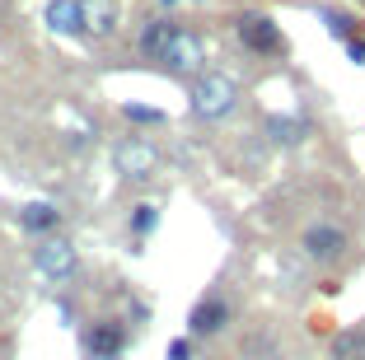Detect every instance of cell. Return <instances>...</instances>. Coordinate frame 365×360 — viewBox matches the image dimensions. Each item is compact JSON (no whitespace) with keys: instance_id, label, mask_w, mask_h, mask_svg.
I'll list each match as a JSON object with an SVG mask.
<instances>
[{"instance_id":"obj_1","label":"cell","mask_w":365,"mask_h":360,"mask_svg":"<svg viewBox=\"0 0 365 360\" xmlns=\"http://www.w3.org/2000/svg\"><path fill=\"white\" fill-rule=\"evenodd\" d=\"M239 98H244V89H239V80L230 71L206 66L197 80H187V113H192V122H206V127L235 117Z\"/></svg>"},{"instance_id":"obj_2","label":"cell","mask_w":365,"mask_h":360,"mask_svg":"<svg viewBox=\"0 0 365 360\" xmlns=\"http://www.w3.org/2000/svg\"><path fill=\"white\" fill-rule=\"evenodd\" d=\"M206 61H211V38H206L202 29H192V24H178L173 29V38L164 43V52L155 56V66H160L164 75H173V80H197V75L206 71Z\"/></svg>"},{"instance_id":"obj_3","label":"cell","mask_w":365,"mask_h":360,"mask_svg":"<svg viewBox=\"0 0 365 360\" xmlns=\"http://www.w3.org/2000/svg\"><path fill=\"white\" fill-rule=\"evenodd\" d=\"M300 257L309 267H319V272L342 267L346 257H351V230H346L342 220H333V215L309 220V225H304V234H300Z\"/></svg>"},{"instance_id":"obj_4","label":"cell","mask_w":365,"mask_h":360,"mask_svg":"<svg viewBox=\"0 0 365 360\" xmlns=\"http://www.w3.org/2000/svg\"><path fill=\"white\" fill-rule=\"evenodd\" d=\"M230 33H235V43L244 47L248 56H258V61H277V56H286V33H281V24L272 19L267 10H239L235 19H230Z\"/></svg>"},{"instance_id":"obj_5","label":"cell","mask_w":365,"mask_h":360,"mask_svg":"<svg viewBox=\"0 0 365 360\" xmlns=\"http://www.w3.org/2000/svg\"><path fill=\"white\" fill-rule=\"evenodd\" d=\"M160 164H164V155L150 136L131 131V136L113 140V173H118L122 182H150L155 173H160Z\"/></svg>"},{"instance_id":"obj_6","label":"cell","mask_w":365,"mask_h":360,"mask_svg":"<svg viewBox=\"0 0 365 360\" xmlns=\"http://www.w3.org/2000/svg\"><path fill=\"white\" fill-rule=\"evenodd\" d=\"M239 323V309H235V299L225 295L220 286H211L202 299L192 304V314H187V337L192 341H211V337H225L230 328Z\"/></svg>"},{"instance_id":"obj_7","label":"cell","mask_w":365,"mask_h":360,"mask_svg":"<svg viewBox=\"0 0 365 360\" xmlns=\"http://www.w3.org/2000/svg\"><path fill=\"white\" fill-rule=\"evenodd\" d=\"M33 267H38V276H43V281H52V286L76 281V272H80V248H76V239H66V234L33 239Z\"/></svg>"},{"instance_id":"obj_8","label":"cell","mask_w":365,"mask_h":360,"mask_svg":"<svg viewBox=\"0 0 365 360\" xmlns=\"http://www.w3.org/2000/svg\"><path fill=\"white\" fill-rule=\"evenodd\" d=\"M131 346V328L122 318H94L85 332H80V351L89 360H122V351Z\"/></svg>"},{"instance_id":"obj_9","label":"cell","mask_w":365,"mask_h":360,"mask_svg":"<svg viewBox=\"0 0 365 360\" xmlns=\"http://www.w3.org/2000/svg\"><path fill=\"white\" fill-rule=\"evenodd\" d=\"M178 24H182V19H173V14H164V10L150 14V19L140 24V29H136V56H140V61L155 66V56L164 52V43L173 38V29H178Z\"/></svg>"},{"instance_id":"obj_10","label":"cell","mask_w":365,"mask_h":360,"mask_svg":"<svg viewBox=\"0 0 365 360\" xmlns=\"http://www.w3.org/2000/svg\"><path fill=\"white\" fill-rule=\"evenodd\" d=\"M43 24L56 38H85V5H80V0H47Z\"/></svg>"},{"instance_id":"obj_11","label":"cell","mask_w":365,"mask_h":360,"mask_svg":"<svg viewBox=\"0 0 365 360\" xmlns=\"http://www.w3.org/2000/svg\"><path fill=\"white\" fill-rule=\"evenodd\" d=\"M19 230L29 234V239H47V234H61V206L56 202H29V206H19Z\"/></svg>"},{"instance_id":"obj_12","label":"cell","mask_w":365,"mask_h":360,"mask_svg":"<svg viewBox=\"0 0 365 360\" xmlns=\"http://www.w3.org/2000/svg\"><path fill=\"white\" fill-rule=\"evenodd\" d=\"M80 5H85V38L103 43V38H113V33L122 29L118 0H80Z\"/></svg>"},{"instance_id":"obj_13","label":"cell","mask_w":365,"mask_h":360,"mask_svg":"<svg viewBox=\"0 0 365 360\" xmlns=\"http://www.w3.org/2000/svg\"><path fill=\"white\" fill-rule=\"evenodd\" d=\"M262 131H267V140H272L277 150H295V145H304V136H309V117L267 113V122H262Z\"/></svg>"},{"instance_id":"obj_14","label":"cell","mask_w":365,"mask_h":360,"mask_svg":"<svg viewBox=\"0 0 365 360\" xmlns=\"http://www.w3.org/2000/svg\"><path fill=\"white\" fill-rule=\"evenodd\" d=\"M155 230H160V206H155V202H136L131 215H127V234L136 239V244H145Z\"/></svg>"},{"instance_id":"obj_15","label":"cell","mask_w":365,"mask_h":360,"mask_svg":"<svg viewBox=\"0 0 365 360\" xmlns=\"http://www.w3.org/2000/svg\"><path fill=\"white\" fill-rule=\"evenodd\" d=\"M319 19L328 24V33H333L337 43H346V38L361 33V19H356L351 10H342V5H319Z\"/></svg>"},{"instance_id":"obj_16","label":"cell","mask_w":365,"mask_h":360,"mask_svg":"<svg viewBox=\"0 0 365 360\" xmlns=\"http://www.w3.org/2000/svg\"><path fill=\"white\" fill-rule=\"evenodd\" d=\"M333 360H365V328H342L333 337Z\"/></svg>"},{"instance_id":"obj_17","label":"cell","mask_w":365,"mask_h":360,"mask_svg":"<svg viewBox=\"0 0 365 360\" xmlns=\"http://www.w3.org/2000/svg\"><path fill=\"white\" fill-rule=\"evenodd\" d=\"M122 117H127L131 127H164L169 122L160 108H145V103H122Z\"/></svg>"},{"instance_id":"obj_18","label":"cell","mask_w":365,"mask_h":360,"mask_svg":"<svg viewBox=\"0 0 365 360\" xmlns=\"http://www.w3.org/2000/svg\"><path fill=\"white\" fill-rule=\"evenodd\" d=\"M197 356V341L192 337H173L169 351H164V360H192Z\"/></svg>"},{"instance_id":"obj_19","label":"cell","mask_w":365,"mask_h":360,"mask_svg":"<svg viewBox=\"0 0 365 360\" xmlns=\"http://www.w3.org/2000/svg\"><path fill=\"white\" fill-rule=\"evenodd\" d=\"M346 56H351V66H365V38H361V33H356V38H346Z\"/></svg>"},{"instance_id":"obj_20","label":"cell","mask_w":365,"mask_h":360,"mask_svg":"<svg viewBox=\"0 0 365 360\" xmlns=\"http://www.w3.org/2000/svg\"><path fill=\"white\" fill-rule=\"evenodd\" d=\"M173 5H182V0H160V10H164V14H169V10H173Z\"/></svg>"},{"instance_id":"obj_21","label":"cell","mask_w":365,"mask_h":360,"mask_svg":"<svg viewBox=\"0 0 365 360\" xmlns=\"http://www.w3.org/2000/svg\"><path fill=\"white\" fill-rule=\"evenodd\" d=\"M192 5H202V0H192Z\"/></svg>"}]
</instances>
